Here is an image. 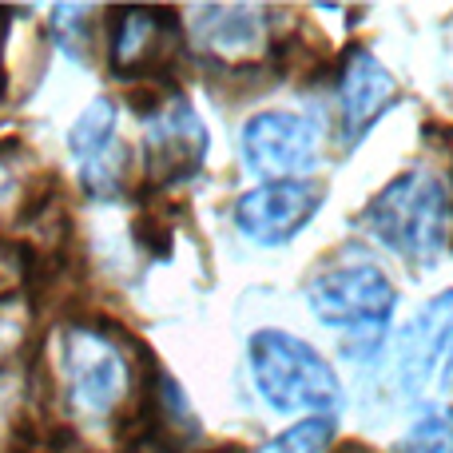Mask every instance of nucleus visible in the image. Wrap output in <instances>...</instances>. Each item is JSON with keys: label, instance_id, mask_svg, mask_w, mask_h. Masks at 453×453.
Listing matches in <instances>:
<instances>
[{"label": "nucleus", "instance_id": "7ed1b4c3", "mask_svg": "<svg viewBox=\"0 0 453 453\" xmlns=\"http://www.w3.org/2000/svg\"><path fill=\"white\" fill-rule=\"evenodd\" d=\"M306 306L319 322L338 330H350L354 342L366 350H378L386 326L398 306V287L378 263L354 255L338 258L334 266H322L311 282H306Z\"/></svg>", "mask_w": 453, "mask_h": 453}, {"label": "nucleus", "instance_id": "ddd939ff", "mask_svg": "<svg viewBox=\"0 0 453 453\" xmlns=\"http://www.w3.org/2000/svg\"><path fill=\"white\" fill-rule=\"evenodd\" d=\"M111 132H116V108H111V100H92L84 108V116L76 119V127H72L68 143L88 164V159L104 156L111 148Z\"/></svg>", "mask_w": 453, "mask_h": 453}, {"label": "nucleus", "instance_id": "39448f33", "mask_svg": "<svg viewBox=\"0 0 453 453\" xmlns=\"http://www.w3.org/2000/svg\"><path fill=\"white\" fill-rule=\"evenodd\" d=\"M207 159V127L196 116L191 100L167 96L148 111L143 127V175L156 188L183 183L203 167Z\"/></svg>", "mask_w": 453, "mask_h": 453}, {"label": "nucleus", "instance_id": "2eb2a0df", "mask_svg": "<svg viewBox=\"0 0 453 453\" xmlns=\"http://www.w3.org/2000/svg\"><path fill=\"white\" fill-rule=\"evenodd\" d=\"M438 386L441 390H453V338H449V346H446V358H441V366H438Z\"/></svg>", "mask_w": 453, "mask_h": 453}, {"label": "nucleus", "instance_id": "423d86ee", "mask_svg": "<svg viewBox=\"0 0 453 453\" xmlns=\"http://www.w3.org/2000/svg\"><path fill=\"white\" fill-rule=\"evenodd\" d=\"M319 207H322V188L311 180L263 183V188L239 196L234 226H239L242 239L258 242V247H287L319 215Z\"/></svg>", "mask_w": 453, "mask_h": 453}, {"label": "nucleus", "instance_id": "f257e3e1", "mask_svg": "<svg viewBox=\"0 0 453 453\" xmlns=\"http://www.w3.org/2000/svg\"><path fill=\"white\" fill-rule=\"evenodd\" d=\"M453 223V196L446 180L426 167L394 175L374 199H370L362 226L370 239L410 266H434L449 242Z\"/></svg>", "mask_w": 453, "mask_h": 453}, {"label": "nucleus", "instance_id": "f8f14e48", "mask_svg": "<svg viewBox=\"0 0 453 453\" xmlns=\"http://www.w3.org/2000/svg\"><path fill=\"white\" fill-rule=\"evenodd\" d=\"M398 453H453V410L438 402L422 406L402 434Z\"/></svg>", "mask_w": 453, "mask_h": 453}, {"label": "nucleus", "instance_id": "6e6552de", "mask_svg": "<svg viewBox=\"0 0 453 453\" xmlns=\"http://www.w3.org/2000/svg\"><path fill=\"white\" fill-rule=\"evenodd\" d=\"M180 24L167 8H116L111 12V72L140 80L159 72L175 56Z\"/></svg>", "mask_w": 453, "mask_h": 453}, {"label": "nucleus", "instance_id": "f03ea898", "mask_svg": "<svg viewBox=\"0 0 453 453\" xmlns=\"http://www.w3.org/2000/svg\"><path fill=\"white\" fill-rule=\"evenodd\" d=\"M250 378L266 406L279 414L306 418H338L346 394L330 362L311 342L287 330H258L247 346Z\"/></svg>", "mask_w": 453, "mask_h": 453}, {"label": "nucleus", "instance_id": "0eeeda50", "mask_svg": "<svg viewBox=\"0 0 453 453\" xmlns=\"http://www.w3.org/2000/svg\"><path fill=\"white\" fill-rule=\"evenodd\" d=\"M68 382L72 402L88 414H111L132 390V362L116 338L104 330H72L68 334Z\"/></svg>", "mask_w": 453, "mask_h": 453}, {"label": "nucleus", "instance_id": "9b49d317", "mask_svg": "<svg viewBox=\"0 0 453 453\" xmlns=\"http://www.w3.org/2000/svg\"><path fill=\"white\" fill-rule=\"evenodd\" d=\"M196 36L203 52L223 56V60H242V56L263 52L266 44V20L263 8L250 4H207L199 8Z\"/></svg>", "mask_w": 453, "mask_h": 453}, {"label": "nucleus", "instance_id": "1a4fd4ad", "mask_svg": "<svg viewBox=\"0 0 453 453\" xmlns=\"http://www.w3.org/2000/svg\"><path fill=\"white\" fill-rule=\"evenodd\" d=\"M449 338H453V290H441L398 334L394 378H398V390L406 394V398H418V394L434 382L441 358H446Z\"/></svg>", "mask_w": 453, "mask_h": 453}, {"label": "nucleus", "instance_id": "20e7f679", "mask_svg": "<svg viewBox=\"0 0 453 453\" xmlns=\"http://www.w3.org/2000/svg\"><path fill=\"white\" fill-rule=\"evenodd\" d=\"M242 164L266 183H287L319 167V124L298 111H258L239 135Z\"/></svg>", "mask_w": 453, "mask_h": 453}, {"label": "nucleus", "instance_id": "9d476101", "mask_svg": "<svg viewBox=\"0 0 453 453\" xmlns=\"http://www.w3.org/2000/svg\"><path fill=\"white\" fill-rule=\"evenodd\" d=\"M398 84L386 72L370 48H350L338 68V111H342V140L358 143L370 127L382 119V111L394 104Z\"/></svg>", "mask_w": 453, "mask_h": 453}, {"label": "nucleus", "instance_id": "4468645a", "mask_svg": "<svg viewBox=\"0 0 453 453\" xmlns=\"http://www.w3.org/2000/svg\"><path fill=\"white\" fill-rule=\"evenodd\" d=\"M330 441H334V418H303L266 441L263 453H326Z\"/></svg>", "mask_w": 453, "mask_h": 453}]
</instances>
